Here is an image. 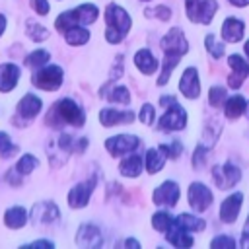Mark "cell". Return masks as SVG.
<instances>
[{
	"label": "cell",
	"mask_w": 249,
	"mask_h": 249,
	"mask_svg": "<svg viewBox=\"0 0 249 249\" xmlns=\"http://www.w3.org/2000/svg\"><path fill=\"white\" fill-rule=\"evenodd\" d=\"M105 23H107L105 39H107L111 45H117V43H121V41L126 37L128 29H130V25H132V19H130V16H128L121 6L109 4V6L105 8Z\"/></svg>",
	"instance_id": "1"
},
{
	"label": "cell",
	"mask_w": 249,
	"mask_h": 249,
	"mask_svg": "<svg viewBox=\"0 0 249 249\" xmlns=\"http://www.w3.org/2000/svg\"><path fill=\"white\" fill-rule=\"evenodd\" d=\"M51 126H60V124H72V126H82L86 123V115L80 109V105L76 101H72L70 97L60 99L56 105H53V111L49 113L47 121H53Z\"/></svg>",
	"instance_id": "2"
},
{
	"label": "cell",
	"mask_w": 249,
	"mask_h": 249,
	"mask_svg": "<svg viewBox=\"0 0 249 249\" xmlns=\"http://www.w3.org/2000/svg\"><path fill=\"white\" fill-rule=\"evenodd\" d=\"M97 16H99V10H97L93 4H80V6L74 8V10L62 12V14L56 18L54 27H56V31H62V33H64L66 29H70V27H74V25H78V23H82V25L93 23V21L97 19Z\"/></svg>",
	"instance_id": "3"
},
{
	"label": "cell",
	"mask_w": 249,
	"mask_h": 249,
	"mask_svg": "<svg viewBox=\"0 0 249 249\" xmlns=\"http://www.w3.org/2000/svg\"><path fill=\"white\" fill-rule=\"evenodd\" d=\"M185 10L191 21L210 23L218 10V4L216 0H185Z\"/></svg>",
	"instance_id": "4"
},
{
	"label": "cell",
	"mask_w": 249,
	"mask_h": 249,
	"mask_svg": "<svg viewBox=\"0 0 249 249\" xmlns=\"http://www.w3.org/2000/svg\"><path fill=\"white\" fill-rule=\"evenodd\" d=\"M33 86H37L39 89H45V91H54L60 88L62 84V68L60 66H45L41 70H37L33 74Z\"/></svg>",
	"instance_id": "5"
},
{
	"label": "cell",
	"mask_w": 249,
	"mask_h": 249,
	"mask_svg": "<svg viewBox=\"0 0 249 249\" xmlns=\"http://www.w3.org/2000/svg\"><path fill=\"white\" fill-rule=\"evenodd\" d=\"M167 111L161 115V119H160V130H165V132H171V130H181V128H185V124H187V113H185V109L177 103V101H173L171 105H167L165 107Z\"/></svg>",
	"instance_id": "6"
},
{
	"label": "cell",
	"mask_w": 249,
	"mask_h": 249,
	"mask_svg": "<svg viewBox=\"0 0 249 249\" xmlns=\"http://www.w3.org/2000/svg\"><path fill=\"white\" fill-rule=\"evenodd\" d=\"M161 51H163V54H173V56H183L189 51V43L179 27H173L167 31V35H163Z\"/></svg>",
	"instance_id": "7"
},
{
	"label": "cell",
	"mask_w": 249,
	"mask_h": 249,
	"mask_svg": "<svg viewBox=\"0 0 249 249\" xmlns=\"http://www.w3.org/2000/svg\"><path fill=\"white\" fill-rule=\"evenodd\" d=\"M140 140L136 136L130 134H119V136H111L105 140V148L111 156H124V154H132L138 148Z\"/></svg>",
	"instance_id": "8"
},
{
	"label": "cell",
	"mask_w": 249,
	"mask_h": 249,
	"mask_svg": "<svg viewBox=\"0 0 249 249\" xmlns=\"http://www.w3.org/2000/svg\"><path fill=\"white\" fill-rule=\"evenodd\" d=\"M212 179L218 189H231L239 179H241V169L235 167L233 163H224L216 165L212 169Z\"/></svg>",
	"instance_id": "9"
},
{
	"label": "cell",
	"mask_w": 249,
	"mask_h": 249,
	"mask_svg": "<svg viewBox=\"0 0 249 249\" xmlns=\"http://www.w3.org/2000/svg\"><path fill=\"white\" fill-rule=\"evenodd\" d=\"M189 204L195 212H204L212 204V191L204 183H193L189 187Z\"/></svg>",
	"instance_id": "10"
},
{
	"label": "cell",
	"mask_w": 249,
	"mask_h": 249,
	"mask_svg": "<svg viewBox=\"0 0 249 249\" xmlns=\"http://www.w3.org/2000/svg\"><path fill=\"white\" fill-rule=\"evenodd\" d=\"M181 196V191H179V185L175 181H163L152 195V200L154 204H160V206H175L177 200Z\"/></svg>",
	"instance_id": "11"
},
{
	"label": "cell",
	"mask_w": 249,
	"mask_h": 249,
	"mask_svg": "<svg viewBox=\"0 0 249 249\" xmlns=\"http://www.w3.org/2000/svg\"><path fill=\"white\" fill-rule=\"evenodd\" d=\"M95 181L97 179L91 177V179H88V181L78 183L76 187H72L70 193H68V204L72 208H84L89 202V195H91V191L95 187Z\"/></svg>",
	"instance_id": "12"
},
{
	"label": "cell",
	"mask_w": 249,
	"mask_h": 249,
	"mask_svg": "<svg viewBox=\"0 0 249 249\" xmlns=\"http://www.w3.org/2000/svg\"><path fill=\"white\" fill-rule=\"evenodd\" d=\"M228 64H230V68H231V74L228 76V86H230L231 89H237V88L243 84V80L249 76V64H247L245 58H241L239 54H231V56L228 58Z\"/></svg>",
	"instance_id": "13"
},
{
	"label": "cell",
	"mask_w": 249,
	"mask_h": 249,
	"mask_svg": "<svg viewBox=\"0 0 249 249\" xmlns=\"http://www.w3.org/2000/svg\"><path fill=\"white\" fill-rule=\"evenodd\" d=\"M58 216H60L58 206L54 202H49V200L37 202L31 208V220H33V224H53V222L58 220Z\"/></svg>",
	"instance_id": "14"
},
{
	"label": "cell",
	"mask_w": 249,
	"mask_h": 249,
	"mask_svg": "<svg viewBox=\"0 0 249 249\" xmlns=\"http://www.w3.org/2000/svg\"><path fill=\"white\" fill-rule=\"evenodd\" d=\"M179 91L189 97V99H196L198 93H200V82H198V72L196 68L189 66L185 68L183 76H181V82H179Z\"/></svg>",
	"instance_id": "15"
},
{
	"label": "cell",
	"mask_w": 249,
	"mask_h": 249,
	"mask_svg": "<svg viewBox=\"0 0 249 249\" xmlns=\"http://www.w3.org/2000/svg\"><path fill=\"white\" fill-rule=\"evenodd\" d=\"M76 243L80 247H99L103 243L101 230L93 224H82L78 233H76Z\"/></svg>",
	"instance_id": "16"
},
{
	"label": "cell",
	"mask_w": 249,
	"mask_h": 249,
	"mask_svg": "<svg viewBox=\"0 0 249 249\" xmlns=\"http://www.w3.org/2000/svg\"><path fill=\"white\" fill-rule=\"evenodd\" d=\"M241 202H243V195H241V193L230 195V196L222 202V206H220V218H222V222L233 224L235 218H237V214H239V210H241Z\"/></svg>",
	"instance_id": "17"
},
{
	"label": "cell",
	"mask_w": 249,
	"mask_h": 249,
	"mask_svg": "<svg viewBox=\"0 0 249 249\" xmlns=\"http://www.w3.org/2000/svg\"><path fill=\"white\" fill-rule=\"evenodd\" d=\"M99 121L103 126H115V124H128L134 121L132 111H119V109H101Z\"/></svg>",
	"instance_id": "18"
},
{
	"label": "cell",
	"mask_w": 249,
	"mask_h": 249,
	"mask_svg": "<svg viewBox=\"0 0 249 249\" xmlns=\"http://www.w3.org/2000/svg\"><path fill=\"white\" fill-rule=\"evenodd\" d=\"M243 33H245V23H243L241 19H237V18H228V19H224V23H222V37H224L228 43H237V41H241Z\"/></svg>",
	"instance_id": "19"
},
{
	"label": "cell",
	"mask_w": 249,
	"mask_h": 249,
	"mask_svg": "<svg viewBox=\"0 0 249 249\" xmlns=\"http://www.w3.org/2000/svg\"><path fill=\"white\" fill-rule=\"evenodd\" d=\"M187 231H189V230H185L177 220H173L171 228L165 231V237H167V241H169L171 245H175V247H191V245H193V237H191Z\"/></svg>",
	"instance_id": "20"
},
{
	"label": "cell",
	"mask_w": 249,
	"mask_h": 249,
	"mask_svg": "<svg viewBox=\"0 0 249 249\" xmlns=\"http://www.w3.org/2000/svg\"><path fill=\"white\" fill-rule=\"evenodd\" d=\"M41 99L33 93H27L21 97V101L18 103V115L23 117V119H33L35 115H39L41 111Z\"/></svg>",
	"instance_id": "21"
},
{
	"label": "cell",
	"mask_w": 249,
	"mask_h": 249,
	"mask_svg": "<svg viewBox=\"0 0 249 249\" xmlns=\"http://www.w3.org/2000/svg\"><path fill=\"white\" fill-rule=\"evenodd\" d=\"M19 78V68L16 64H0V91H10L16 88Z\"/></svg>",
	"instance_id": "22"
},
{
	"label": "cell",
	"mask_w": 249,
	"mask_h": 249,
	"mask_svg": "<svg viewBox=\"0 0 249 249\" xmlns=\"http://www.w3.org/2000/svg\"><path fill=\"white\" fill-rule=\"evenodd\" d=\"M134 64L142 74H154L158 68V60L154 58V54L148 49H140L134 54Z\"/></svg>",
	"instance_id": "23"
},
{
	"label": "cell",
	"mask_w": 249,
	"mask_h": 249,
	"mask_svg": "<svg viewBox=\"0 0 249 249\" xmlns=\"http://www.w3.org/2000/svg\"><path fill=\"white\" fill-rule=\"evenodd\" d=\"M4 224H6L8 228H12V230L23 228V226L27 224V212H25V208H21V206H12V208H8L6 214H4Z\"/></svg>",
	"instance_id": "24"
},
{
	"label": "cell",
	"mask_w": 249,
	"mask_h": 249,
	"mask_svg": "<svg viewBox=\"0 0 249 249\" xmlns=\"http://www.w3.org/2000/svg\"><path fill=\"white\" fill-rule=\"evenodd\" d=\"M245 111H247V103H245V99H243L241 95H231V97L226 99V103H224V113H226L228 119H237V117H241Z\"/></svg>",
	"instance_id": "25"
},
{
	"label": "cell",
	"mask_w": 249,
	"mask_h": 249,
	"mask_svg": "<svg viewBox=\"0 0 249 249\" xmlns=\"http://www.w3.org/2000/svg\"><path fill=\"white\" fill-rule=\"evenodd\" d=\"M119 171L124 175V177H138L140 171H142V158L132 154L128 158H124L119 165Z\"/></svg>",
	"instance_id": "26"
},
{
	"label": "cell",
	"mask_w": 249,
	"mask_h": 249,
	"mask_svg": "<svg viewBox=\"0 0 249 249\" xmlns=\"http://www.w3.org/2000/svg\"><path fill=\"white\" fill-rule=\"evenodd\" d=\"M163 163H165V156L161 154V150L158 148H150L148 152H146V169H148V173H158L161 167H163Z\"/></svg>",
	"instance_id": "27"
},
{
	"label": "cell",
	"mask_w": 249,
	"mask_h": 249,
	"mask_svg": "<svg viewBox=\"0 0 249 249\" xmlns=\"http://www.w3.org/2000/svg\"><path fill=\"white\" fill-rule=\"evenodd\" d=\"M64 39H66V43H68V45H74V47H78V45H84V43H88V39H89V33H88L84 27H78V25H74V27H70V29H66V31H64Z\"/></svg>",
	"instance_id": "28"
},
{
	"label": "cell",
	"mask_w": 249,
	"mask_h": 249,
	"mask_svg": "<svg viewBox=\"0 0 249 249\" xmlns=\"http://www.w3.org/2000/svg\"><path fill=\"white\" fill-rule=\"evenodd\" d=\"M175 220H177L185 230H189V231H202V230L206 228V224H204L202 218H196V216H191V214H179Z\"/></svg>",
	"instance_id": "29"
},
{
	"label": "cell",
	"mask_w": 249,
	"mask_h": 249,
	"mask_svg": "<svg viewBox=\"0 0 249 249\" xmlns=\"http://www.w3.org/2000/svg\"><path fill=\"white\" fill-rule=\"evenodd\" d=\"M177 62H179V56H173V54H165V56H163V64H161V74H160L158 86H163V84L169 82L171 70L177 66Z\"/></svg>",
	"instance_id": "30"
},
{
	"label": "cell",
	"mask_w": 249,
	"mask_h": 249,
	"mask_svg": "<svg viewBox=\"0 0 249 249\" xmlns=\"http://www.w3.org/2000/svg\"><path fill=\"white\" fill-rule=\"evenodd\" d=\"M37 165H39V160H37L35 156H31V154H25V156H21L19 161L16 163V171H18L19 175H29Z\"/></svg>",
	"instance_id": "31"
},
{
	"label": "cell",
	"mask_w": 249,
	"mask_h": 249,
	"mask_svg": "<svg viewBox=\"0 0 249 249\" xmlns=\"http://www.w3.org/2000/svg\"><path fill=\"white\" fill-rule=\"evenodd\" d=\"M49 58H51V54H49L45 49H37V51H33L31 54H27L25 64H27L29 68H39V66H45V64L49 62Z\"/></svg>",
	"instance_id": "32"
},
{
	"label": "cell",
	"mask_w": 249,
	"mask_h": 249,
	"mask_svg": "<svg viewBox=\"0 0 249 249\" xmlns=\"http://www.w3.org/2000/svg\"><path fill=\"white\" fill-rule=\"evenodd\" d=\"M173 216L171 214H167V212H156L154 216H152V226L158 230V231H167L169 228H171V224H173Z\"/></svg>",
	"instance_id": "33"
},
{
	"label": "cell",
	"mask_w": 249,
	"mask_h": 249,
	"mask_svg": "<svg viewBox=\"0 0 249 249\" xmlns=\"http://www.w3.org/2000/svg\"><path fill=\"white\" fill-rule=\"evenodd\" d=\"M18 152V146L6 132H0V158H12Z\"/></svg>",
	"instance_id": "34"
},
{
	"label": "cell",
	"mask_w": 249,
	"mask_h": 249,
	"mask_svg": "<svg viewBox=\"0 0 249 249\" xmlns=\"http://www.w3.org/2000/svg\"><path fill=\"white\" fill-rule=\"evenodd\" d=\"M25 27H27V37L33 39V41H45V39L49 37V31H47L43 25L35 23V21H27Z\"/></svg>",
	"instance_id": "35"
},
{
	"label": "cell",
	"mask_w": 249,
	"mask_h": 249,
	"mask_svg": "<svg viewBox=\"0 0 249 249\" xmlns=\"http://www.w3.org/2000/svg\"><path fill=\"white\" fill-rule=\"evenodd\" d=\"M208 103L212 107H222L226 103V88H222V86L210 88V91H208Z\"/></svg>",
	"instance_id": "36"
},
{
	"label": "cell",
	"mask_w": 249,
	"mask_h": 249,
	"mask_svg": "<svg viewBox=\"0 0 249 249\" xmlns=\"http://www.w3.org/2000/svg\"><path fill=\"white\" fill-rule=\"evenodd\" d=\"M107 99L113 101V103H128L130 101V93H128V89L124 86H117V88L111 89V93L107 95Z\"/></svg>",
	"instance_id": "37"
},
{
	"label": "cell",
	"mask_w": 249,
	"mask_h": 249,
	"mask_svg": "<svg viewBox=\"0 0 249 249\" xmlns=\"http://www.w3.org/2000/svg\"><path fill=\"white\" fill-rule=\"evenodd\" d=\"M160 150H161V154H163V156H167V158L175 160V158H179V154L183 152V146H181V142H179V140H173V142H169V144H161V146H160Z\"/></svg>",
	"instance_id": "38"
},
{
	"label": "cell",
	"mask_w": 249,
	"mask_h": 249,
	"mask_svg": "<svg viewBox=\"0 0 249 249\" xmlns=\"http://www.w3.org/2000/svg\"><path fill=\"white\" fill-rule=\"evenodd\" d=\"M204 43H206V49H208V53H210L214 58H220V56L224 54V45H220L212 33H210V35H206Z\"/></svg>",
	"instance_id": "39"
},
{
	"label": "cell",
	"mask_w": 249,
	"mask_h": 249,
	"mask_svg": "<svg viewBox=\"0 0 249 249\" xmlns=\"http://www.w3.org/2000/svg\"><path fill=\"white\" fill-rule=\"evenodd\" d=\"M210 247L212 249H220V247H228V249H233L235 247V241L230 237V235H218L210 241Z\"/></svg>",
	"instance_id": "40"
},
{
	"label": "cell",
	"mask_w": 249,
	"mask_h": 249,
	"mask_svg": "<svg viewBox=\"0 0 249 249\" xmlns=\"http://www.w3.org/2000/svg\"><path fill=\"white\" fill-rule=\"evenodd\" d=\"M138 117H140V121H142L144 124H152V121H154V117H156V111H154V107H152L150 103H146V105H142Z\"/></svg>",
	"instance_id": "41"
},
{
	"label": "cell",
	"mask_w": 249,
	"mask_h": 249,
	"mask_svg": "<svg viewBox=\"0 0 249 249\" xmlns=\"http://www.w3.org/2000/svg\"><path fill=\"white\" fill-rule=\"evenodd\" d=\"M146 14H158L156 18H160V19H163V21H167V19L171 18V10H169L167 6H158V8H154L152 12L146 10Z\"/></svg>",
	"instance_id": "42"
},
{
	"label": "cell",
	"mask_w": 249,
	"mask_h": 249,
	"mask_svg": "<svg viewBox=\"0 0 249 249\" xmlns=\"http://www.w3.org/2000/svg\"><path fill=\"white\" fill-rule=\"evenodd\" d=\"M31 6H33V10H35L39 16H47V14H49V4H47V0H31Z\"/></svg>",
	"instance_id": "43"
},
{
	"label": "cell",
	"mask_w": 249,
	"mask_h": 249,
	"mask_svg": "<svg viewBox=\"0 0 249 249\" xmlns=\"http://www.w3.org/2000/svg\"><path fill=\"white\" fill-rule=\"evenodd\" d=\"M241 233H243V235H241V247H249V218H247L245 228H243Z\"/></svg>",
	"instance_id": "44"
},
{
	"label": "cell",
	"mask_w": 249,
	"mask_h": 249,
	"mask_svg": "<svg viewBox=\"0 0 249 249\" xmlns=\"http://www.w3.org/2000/svg\"><path fill=\"white\" fill-rule=\"evenodd\" d=\"M29 247H47V249H53L54 245H53L51 241H43V239H41V241H33Z\"/></svg>",
	"instance_id": "45"
},
{
	"label": "cell",
	"mask_w": 249,
	"mask_h": 249,
	"mask_svg": "<svg viewBox=\"0 0 249 249\" xmlns=\"http://www.w3.org/2000/svg\"><path fill=\"white\" fill-rule=\"evenodd\" d=\"M124 245H126V247H134V249H138V247H140V243H138L136 239H126V241H124Z\"/></svg>",
	"instance_id": "46"
},
{
	"label": "cell",
	"mask_w": 249,
	"mask_h": 249,
	"mask_svg": "<svg viewBox=\"0 0 249 249\" xmlns=\"http://www.w3.org/2000/svg\"><path fill=\"white\" fill-rule=\"evenodd\" d=\"M230 2H231L233 6H239V8H241V6H249V0H230Z\"/></svg>",
	"instance_id": "47"
},
{
	"label": "cell",
	"mask_w": 249,
	"mask_h": 249,
	"mask_svg": "<svg viewBox=\"0 0 249 249\" xmlns=\"http://www.w3.org/2000/svg\"><path fill=\"white\" fill-rule=\"evenodd\" d=\"M4 29H6V18L0 14V35L4 33Z\"/></svg>",
	"instance_id": "48"
},
{
	"label": "cell",
	"mask_w": 249,
	"mask_h": 249,
	"mask_svg": "<svg viewBox=\"0 0 249 249\" xmlns=\"http://www.w3.org/2000/svg\"><path fill=\"white\" fill-rule=\"evenodd\" d=\"M245 54H247V56H249V41H247V43H245Z\"/></svg>",
	"instance_id": "49"
},
{
	"label": "cell",
	"mask_w": 249,
	"mask_h": 249,
	"mask_svg": "<svg viewBox=\"0 0 249 249\" xmlns=\"http://www.w3.org/2000/svg\"><path fill=\"white\" fill-rule=\"evenodd\" d=\"M247 115H249V103H247Z\"/></svg>",
	"instance_id": "50"
}]
</instances>
